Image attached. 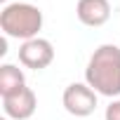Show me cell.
Instances as JSON below:
<instances>
[{
	"label": "cell",
	"mask_w": 120,
	"mask_h": 120,
	"mask_svg": "<svg viewBox=\"0 0 120 120\" xmlns=\"http://www.w3.org/2000/svg\"><path fill=\"white\" fill-rule=\"evenodd\" d=\"M85 82L104 97H120V47L118 45H101L92 52Z\"/></svg>",
	"instance_id": "obj_1"
},
{
	"label": "cell",
	"mask_w": 120,
	"mask_h": 120,
	"mask_svg": "<svg viewBox=\"0 0 120 120\" xmlns=\"http://www.w3.org/2000/svg\"><path fill=\"white\" fill-rule=\"evenodd\" d=\"M0 28L7 38L33 40L42 28V12L31 3H7L0 12Z\"/></svg>",
	"instance_id": "obj_2"
},
{
	"label": "cell",
	"mask_w": 120,
	"mask_h": 120,
	"mask_svg": "<svg viewBox=\"0 0 120 120\" xmlns=\"http://www.w3.org/2000/svg\"><path fill=\"white\" fill-rule=\"evenodd\" d=\"M64 108L75 115V118H87L94 113L97 108V92L87 85V82H71L66 90H64Z\"/></svg>",
	"instance_id": "obj_3"
},
{
	"label": "cell",
	"mask_w": 120,
	"mask_h": 120,
	"mask_svg": "<svg viewBox=\"0 0 120 120\" xmlns=\"http://www.w3.org/2000/svg\"><path fill=\"white\" fill-rule=\"evenodd\" d=\"M19 61H21L26 68L42 71V68H47V66L54 61V47H52V42L45 40V38L26 40V42L19 47Z\"/></svg>",
	"instance_id": "obj_4"
},
{
	"label": "cell",
	"mask_w": 120,
	"mask_h": 120,
	"mask_svg": "<svg viewBox=\"0 0 120 120\" xmlns=\"http://www.w3.org/2000/svg\"><path fill=\"white\" fill-rule=\"evenodd\" d=\"M38 108V99H35V92L31 87H21L19 92L10 94V97H3V111H5V118H12V120H28Z\"/></svg>",
	"instance_id": "obj_5"
},
{
	"label": "cell",
	"mask_w": 120,
	"mask_h": 120,
	"mask_svg": "<svg viewBox=\"0 0 120 120\" xmlns=\"http://www.w3.org/2000/svg\"><path fill=\"white\" fill-rule=\"evenodd\" d=\"M75 14H78L80 24L97 28L111 19V3L108 0H78Z\"/></svg>",
	"instance_id": "obj_6"
},
{
	"label": "cell",
	"mask_w": 120,
	"mask_h": 120,
	"mask_svg": "<svg viewBox=\"0 0 120 120\" xmlns=\"http://www.w3.org/2000/svg\"><path fill=\"white\" fill-rule=\"evenodd\" d=\"M21 87H26L24 71L14 64H3L0 66V97H10Z\"/></svg>",
	"instance_id": "obj_7"
},
{
	"label": "cell",
	"mask_w": 120,
	"mask_h": 120,
	"mask_svg": "<svg viewBox=\"0 0 120 120\" xmlns=\"http://www.w3.org/2000/svg\"><path fill=\"white\" fill-rule=\"evenodd\" d=\"M106 120H120V99H113L106 106Z\"/></svg>",
	"instance_id": "obj_8"
},
{
	"label": "cell",
	"mask_w": 120,
	"mask_h": 120,
	"mask_svg": "<svg viewBox=\"0 0 120 120\" xmlns=\"http://www.w3.org/2000/svg\"><path fill=\"white\" fill-rule=\"evenodd\" d=\"M3 3H7V0H3Z\"/></svg>",
	"instance_id": "obj_9"
},
{
	"label": "cell",
	"mask_w": 120,
	"mask_h": 120,
	"mask_svg": "<svg viewBox=\"0 0 120 120\" xmlns=\"http://www.w3.org/2000/svg\"><path fill=\"white\" fill-rule=\"evenodd\" d=\"M3 120H7V118H3Z\"/></svg>",
	"instance_id": "obj_10"
}]
</instances>
